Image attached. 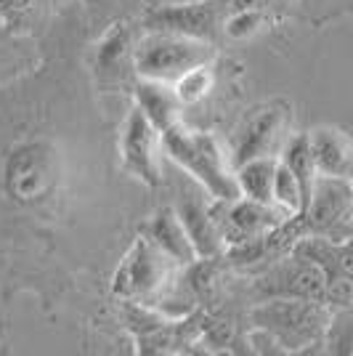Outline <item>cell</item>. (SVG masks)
I'll list each match as a JSON object with an SVG mask.
<instances>
[{"label": "cell", "instance_id": "6da1fadb", "mask_svg": "<svg viewBox=\"0 0 353 356\" xmlns=\"http://www.w3.org/2000/svg\"><path fill=\"white\" fill-rule=\"evenodd\" d=\"M80 3L61 11L43 61L0 83V298L45 309L74 293L138 232L147 186H133L85 59Z\"/></svg>", "mask_w": 353, "mask_h": 356}, {"label": "cell", "instance_id": "7a4b0ae2", "mask_svg": "<svg viewBox=\"0 0 353 356\" xmlns=\"http://www.w3.org/2000/svg\"><path fill=\"white\" fill-rule=\"evenodd\" d=\"M332 309L324 300L303 298H268L258 300L250 312L252 332L284 354L324 351Z\"/></svg>", "mask_w": 353, "mask_h": 356}, {"label": "cell", "instance_id": "3957f363", "mask_svg": "<svg viewBox=\"0 0 353 356\" xmlns=\"http://www.w3.org/2000/svg\"><path fill=\"white\" fill-rule=\"evenodd\" d=\"M181 264L173 261L165 250H160L151 239L136 232L128 248L120 252L109 293L133 306H165L178 282Z\"/></svg>", "mask_w": 353, "mask_h": 356}, {"label": "cell", "instance_id": "277c9868", "mask_svg": "<svg viewBox=\"0 0 353 356\" xmlns=\"http://www.w3.org/2000/svg\"><path fill=\"white\" fill-rule=\"evenodd\" d=\"M162 147H165V157L176 163L186 176H192L213 200L242 197L229 147L218 136L207 131H189L181 122L173 131L162 134Z\"/></svg>", "mask_w": 353, "mask_h": 356}, {"label": "cell", "instance_id": "5b68a950", "mask_svg": "<svg viewBox=\"0 0 353 356\" xmlns=\"http://www.w3.org/2000/svg\"><path fill=\"white\" fill-rule=\"evenodd\" d=\"M213 61H215V43L162 30H144L133 51L138 80H157L167 86H173L186 72Z\"/></svg>", "mask_w": 353, "mask_h": 356}, {"label": "cell", "instance_id": "8992f818", "mask_svg": "<svg viewBox=\"0 0 353 356\" xmlns=\"http://www.w3.org/2000/svg\"><path fill=\"white\" fill-rule=\"evenodd\" d=\"M293 134V106L274 99L250 109L234 128V134L229 136L226 147L236 168L255 157H279Z\"/></svg>", "mask_w": 353, "mask_h": 356}, {"label": "cell", "instance_id": "52a82bcc", "mask_svg": "<svg viewBox=\"0 0 353 356\" xmlns=\"http://www.w3.org/2000/svg\"><path fill=\"white\" fill-rule=\"evenodd\" d=\"M117 154L122 170L136 184H141L147 189H160L165 184L162 134L149 122V118L136 104L125 112V118L120 122Z\"/></svg>", "mask_w": 353, "mask_h": 356}, {"label": "cell", "instance_id": "ba28073f", "mask_svg": "<svg viewBox=\"0 0 353 356\" xmlns=\"http://www.w3.org/2000/svg\"><path fill=\"white\" fill-rule=\"evenodd\" d=\"M144 32L141 19L133 22L131 16L120 19L104 35L99 45L90 54V77L96 83L99 93H125V88L133 93V86L138 83L136 64H133V51Z\"/></svg>", "mask_w": 353, "mask_h": 356}, {"label": "cell", "instance_id": "9c48e42d", "mask_svg": "<svg viewBox=\"0 0 353 356\" xmlns=\"http://www.w3.org/2000/svg\"><path fill=\"white\" fill-rule=\"evenodd\" d=\"M327 277L313 261L297 255L295 250L271 258L261 274L252 280L250 298L268 300V298H303V300H324Z\"/></svg>", "mask_w": 353, "mask_h": 356}, {"label": "cell", "instance_id": "30bf717a", "mask_svg": "<svg viewBox=\"0 0 353 356\" xmlns=\"http://www.w3.org/2000/svg\"><path fill=\"white\" fill-rule=\"evenodd\" d=\"M213 216L226 248H242L274 234L290 216L271 202H258L250 197L213 200Z\"/></svg>", "mask_w": 353, "mask_h": 356}, {"label": "cell", "instance_id": "8fae6325", "mask_svg": "<svg viewBox=\"0 0 353 356\" xmlns=\"http://www.w3.org/2000/svg\"><path fill=\"white\" fill-rule=\"evenodd\" d=\"M231 11V0H192V3H173L160 6L141 16L144 30H162L218 43L223 35L226 16Z\"/></svg>", "mask_w": 353, "mask_h": 356}, {"label": "cell", "instance_id": "7c38bea8", "mask_svg": "<svg viewBox=\"0 0 353 356\" xmlns=\"http://www.w3.org/2000/svg\"><path fill=\"white\" fill-rule=\"evenodd\" d=\"M176 213L181 216V221L186 226L189 237L194 242V250L199 255V261H213L223 252V237L218 232V223L213 216V197L194 181L192 176H186L178 181L176 186Z\"/></svg>", "mask_w": 353, "mask_h": 356}, {"label": "cell", "instance_id": "4fadbf2b", "mask_svg": "<svg viewBox=\"0 0 353 356\" xmlns=\"http://www.w3.org/2000/svg\"><path fill=\"white\" fill-rule=\"evenodd\" d=\"M306 134L316 173L324 178L353 181V136L338 125H316Z\"/></svg>", "mask_w": 353, "mask_h": 356}, {"label": "cell", "instance_id": "5bb4252c", "mask_svg": "<svg viewBox=\"0 0 353 356\" xmlns=\"http://www.w3.org/2000/svg\"><path fill=\"white\" fill-rule=\"evenodd\" d=\"M138 234L151 239L160 250L167 252L181 266H192L194 261H199L192 237L173 205H160L154 213H147L138 223Z\"/></svg>", "mask_w": 353, "mask_h": 356}, {"label": "cell", "instance_id": "9a60e30c", "mask_svg": "<svg viewBox=\"0 0 353 356\" xmlns=\"http://www.w3.org/2000/svg\"><path fill=\"white\" fill-rule=\"evenodd\" d=\"M133 104L138 106L149 122L160 131L167 134L176 125L183 122V104L178 99L173 86L167 83H157V80H138L133 86Z\"/></svg>", "mask_w": 353, "mask_h": 356}, {"label": "cell", "instance_id": "2e32d148", "mask_svg": "<svg viewBox=\"0 0 353 356\" xmlns=\"http://www.w3.org/2000/svg\"><path fill=\"white\" fill-rule=\"evenodd\" d=\"M67 6L72 3L69 0H0V22L14 32L48 27Z\"/></svg>", "mask_w": 353, "mask_h": 356}, {"label": "cell", "instance_id": "e0dca14e", "mask_svg": "<svg viewBox=\"0 0 353 356\" xmlns=\"http://www.w3.org/2000/svg\"><path fill=\"white\" fill-rule=\"evenodd\" d=\"M279 157H255L247 163L236 165V184L239 194L258 202L274 205V176H277Z\"/></svg>", "mask_w": 353, "mask_h": 356}, {"label": "cell", "instance_id": "ac0fdd59", "mask_svg": "<svg viewBox=\"0 0 353 356\" xmlns=\"http://www.w3.org/2000/svg\"><path fill=\"white\" fill-rule=\"evenodd\" d=\"M279 160L290 170L295 173L300 189H303V197H306V208L311 202V194H313V184H316V165H313V157H311V147H309V134H293L287 138V144L281 149Z\"/></svg>", "mask_w": 353, "mask_h": 356}, {"label": "cell", "instance_id": "d6986e66", "mask_svg": "<svg viewBox=\"0 0 353 356\" xmlns=\"http://www.w3.org/2000/svg\"><path fill=\"white\" fill-rule=\"evenodd\" d=\"M284 11L311 27H327L340 16H351L353 0H284Z\"/></svg>", "mask_w": 353, "mask_h": 356}, {"label": "cell", "instance_id": "ffe728a7", "mask_svg": "<svg viewBox=\"0 0 353 356\" xmlns=\"http://www.w3.org/2000/svg\"><path fill=\"white\" fill-rule=\"evenodd\" d=\"M274 205L284 210L290 218H297V216L306 210L303 189H300L295 173L281 163V160H279V165H277V176H274Z\"/></svg>", "mask_w": 353, "mask_h": 356}, {"label": "cell", "instance_id": "44dd1931", "mask_svg": "<svg viewBox=\"0 0 353 356\" xmlns=\"http://www.w3.org/2000/svg\"><path fill=\"white\" fill-rule=\"evenodd\" d=\"M327 354H353V306L332 309V319L324 338Z\"/></svg>", "mask_w": 353, "mask_h": 356}, {"label": "cell", "instance_id": "7402d4cb", "mask_svg": "<svg viewBox=\"0 0 353 356\" xmlns=\"http://www.w3.org/2000/svg\"><path fill=\"white\" fill-rule=\"evenodd\" d=\"M271 19L263 8H231L223 24V35L231 40H250L258 30H263L265 22Z\"/></svg>", "mask_w": 353, "mask_h": 356}, {"label": "cell", "instance_id": "603a6c76", "mask_svg": "<svg viewBox=\"0 0 353 356\" xmlns=\"http://www.w3.org/2000/svg\"><path fill=\"white\" fill-rule=\"evenodd\" d=\"M173 88H176L178 99H181V104L183 106L199 104L202 99L210 96V90H213V72H210V64L197 67V70L186 72L183 77H178L176 83H173Z\"/></svg>", "mask_w": 353, "mask_h": 356}, {"label": "cell", "instance_id": "cb8c5ba5", "mask_svg": "<svg viewBox=\"0 0 353 356\" xmlns=\"http://www.w3.org/2000/svg\"><path fill=\"white\" fill-rule=\"evenodd\" d=\"M173 3H192V0H101L99 8H106V11H117L120 16L131 14V11H151V8H160V6H173Z\"/></svg>", "mask_w": 353, "mask_h": 356}, {"label": "cell", "instance_id": "d4e9b609", "mask_svg": "<svg viewBox=\"0 0 353 356\" xmlns=\"http://www.w3.org/2000/svg\"><path fill=\"white\" fill-rule=\"evenodd\" d=\"M348 237H353V226H351V232H348Z\"/></svg>", "mask_w": 353, "mask_h": 356}, {"label": "cell", "instance_id": "484cf974", "mask_svg": "<svg viewBox=\"0 0 353 356\" xmlns=\"http://www.w3.org/2000/svg\"><path fill=\"white\" fill-rule=\"evenodd\" d=\"M351 19H353V11H351Z\"/></svg>", "mask_w": 353, "mask_h": 356}]
</instances>
